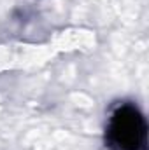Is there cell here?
<instances>
[{
  "mask_svg": "<svg viewBox=\"0 0 149 150\" xmlns=\"http://www.w3.org/2000/svg\"><path fill=\"white\" fill-rule=\"evenodd\" d=\"M146 119L133 103H121L109 115L105 143L112 150H142L146 145Z\"/></svg>",
  "mask_w": 149,
  "mask_h": 150,
  "instance_id": "cell-1",
  "label": "cell"
}]
</instances>
